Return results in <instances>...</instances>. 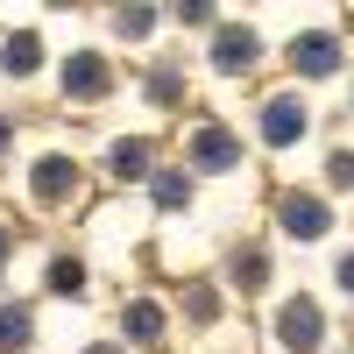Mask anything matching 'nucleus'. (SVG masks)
Segmentation results:
<instances>
[{
  "label": "nucleus",
  "mask_w": 354,
  "mask_h": 354,
  "mask_svg": "<svg viewBox=\"0 0 354 354\" xmlns=\"http://www.w3.org/2000/svg\"><path fill=\"white\" fill-rule=\"evenodd\" d=\"M277 333H283V347L312 354V347H319V305H312V298H290V305L277 312Z\"/></svg>",
  "instance_id": "nucleus-1"
},
{
  "label": "nucleus",
  "mask_w": 354,
  "mask_h": 354,
  "mask_svg": "<svg viewBox=\"0 0 354 354\" xmlns=\"http://www.w3.org/2000/svg\"><path fill=\"white\" fill-rule=\"evenodd\" d=\"M333 227V213L319 198H283V234H298V241H319V234Z\"/></svg>",
  "instance_id": "nucleus-2"
},
{
  "label": "nucleus",
  "mask_w": 354,
  "mask_h": 354,
  "mask_svg": "<svg viewBox=\"0 0 354 354\" xmlns=\"http://www.w3.org/2000/svg\"><path fill=\"white\" fill-rule=\"evenodd\" d=\"M64 93H71V100H100V93H106V64H100L93 50H78L71 64H64Z\"/></svg>",
  "instance_id": "nucleus-3"
},
{
  "label": "nucleus",
  "mask_w": 354,
  "mask_h": 354,
  "mask_svg": "<svg viewBox=\"0 0 354 354\" xmlns=\"http://www.w3.org/2000/svg\"><path fill=\"white\" fill-rule=\"evenodd\" d=\"M290 64H298L305 78H326L340 64V43L333 36H298V43H290Z\"/></svg>",
  "instance_id": "nucleus-4"
},
{
  "label": "nucleus",
  "mask_w": 354,
  "mask_h": 354,
  "mask_svg": "<svg viewBox=\"0 0 354 354\" xmlns=\"http://www.w3.org/2000/svg\"><path fill=\"white\" fill-rule=\"evenodd\" d=\"M192 156H198V170H234V156H241V149H234L227 128H198V135H192Z\"/></svg>",
  "instance_id": "nucleus-5"
},
{
  "label": "nucleus",
  "mask_w": 354,
  "mask_h": 354,
  "mask_svg": "<svg viewBox=\"0 0 354 354\" xmlns=\"http://www.w3.org/2000/svg\"><path fill=\"white\" fill-rule=\"evenodd\" d=\"M262 135H270V142H298L305 135V106L298 100H270V106H262Z\"/></svg>",
  "instance_id": "nucleus-6"
},
{
  "label": "nucleus",
  "mask_w": 354,
  "mask_h": 354,
  "mask_svg": "<svg viewBox=\"0 0 354 354\" xmlns=\"http://www.w3.org/2000/svg\"><path fill=\"white\" fill-rule=\"evenodd\" d=\"M213 64L220 71H248L255 64V36H248V28H227V36L213 43Z\"/></svg>",
  "instance_id": "nucleus-7"
},
{
  "label": "nucleus",
  "mask_w": 354,
  "mask_h": 354,
  "mask_svg": "<svg viewBox=\"0 0 354 354\" xmlns=\"http://www.w3.org/2000/svg\"><path fill=\"white\" fill-rule=\"evenodd\" d=\"M71 185H78L71 156H43V163H36V198H64Z\"/></svg>",
  "instance_id": "nucleus-8"
},
{
  "label": "nucleus",
  "mask_w": 354,
  "mask_h": 354,
  "mask_svg": "<svg viewBox=\"0 0 354 354\" xmlns=\"http://www.w3.org/2000/svg\"><path fill=\"white\" fill-rule=\"evenodd\" d=\"M113 177H149V142H113Z\"/></svg>",
  "instance_id": "nucleus-9"
},
{
  "label": "nucleus",
  "mask_w": 354,
  "mask_h": 354,
  "mask_svg": "<svg viewBox=\"0 0 354 354\" xmlns=\"http://www.w3.org/2000/svg\"><path fill=\"white\" fill-rule=\"evenodd\" d=\"M128 333H135V340H142V347H156V340H163V312H156V305H149V298H142V305H135V312H128Z\"/></svg>",
  "instance_id": "nucleus-10"
},
{
  "label": "nucleus",
  "mask_w": 354,
  "mask_h": 354,
  "mask_svg": "<svg viewBox=\"0 0 354 354\" xmlns=\"http://www.w3.org/2000/svg\"><path fill=\"white\" fill-rule=\"evenodd\" d=\"M36 57H43V50H36V36H15L8 50H0V64H8L15 78H28V71H36Z\"/></svg>",
  "instance_id": "nucleus-11"
},
{
  "label": "nucleus",
  "mask_w": 354,
  "mask_h": 354,
  "mask_svg": "<svg viewBox=\"0 0 354 354\" xmlns=\"http://www.w3.org/2000/svg\"><path fill=\"white\" fill-rule=\"evenodd\" d=\"M21 340H28V312L8 305V312H0V347H21Z\"/></svg>",
  "instance_id": "nucleus-12"
},
{
  "label": "nucleus",
  "mask_w": 354,
  "mask_h": 354,
  "mask_svg": "<svg viewBox=\"0 0 354 354\" xmlns=\"http://www.w3.org/2000/svg\"><path fill=\"white\" fill-rule=\"evenodd\" d=\"M156 198H163V205H185V198H192V177H177V170L156 177Z\"/></svg>",
  "instance_id": "nucleus-13"
},
{
  "label": "nucleus",
  "mask_w": 354,
  "mask_h": 354,
  "mask_svg": "<svg viewBox=\"0 0 354 354\" xmlns=\"http://www.w3.org/2000/svg\"><path fill=\"white\" fill-rule=\"evenodd\" d=\"M50 283H57V290H78V283H85V270H78V262H57Z\"/></svg>",
  "instance_id": "nucleus-14"
},
{
  "label": "nucleus",
  "mask_w": 354,
  "mask_h": 354,
  "mask_svg": "<svg viewBox=\"0 0 354 354\" xmlns=\"http://www.w3.org/2000/svg\"><path fill=\"white\" fill-rule=\"evenodd\" d=\"M234 277H241V290H255V283H262V255H241V270H234Z\"/></svg>",
  "instance_id": "nucleus-15"
},
{
  "label": "nucleus",
  "mask_w": 354,
  "mask_h": 354,
  "mask_svg": "<svg viewBox=\"0 0 354 354\" xmlns=\"http://www.w3.org/2000/svg\"><path fill=\"white\" fill-rule=\"evenodd\" d=\"M333 277H340V290H354V255H340V270H333Z\"/></svg>",
  "instance_id": "nucleus-16"
},
{
  "label": "nucleus",
  "mask_w": 354,
  "mask_h": 354,
  "mask_svg": "<svg viewBox=\"0 0 354 354\" xmlns=\"http://www.w3.org/2000/svg\"><path fill=\"white\" fill-rule=\"evenodd\" d=\"M93 354H121V347H93Z\"/></svg>",
  "instance_id": "nucleus-17"
},
{
  "label": "nucleus",
  "mask_w": 354,
  "mask_h": 354,
  "mask_svg": "<svg viewBox=\"0 0 354 354\" xmlns=\"http://www.w3.org/2000/svg\"><path fill=\"white\" fill-rule=\"evenodd\" d=\"M0 255H8V234H0Z\"/></svg>",
  "instance_id": "nucleus-18"
},
{
  "label": "nucleus",
  "mask_w": 354,
  "mask_h": 354,
  "mask_svg": "<svg viewBox=\"0 0 354 354\" xmlns=\"http://www.w3.org/2000/svg\"><path fill=\"white\" fill-rule=\"evenodd\" d=\"M0 142H8V121H0Z\"/></svg>",
  "instance_id": "nucleus-19"
}]
</instances>
